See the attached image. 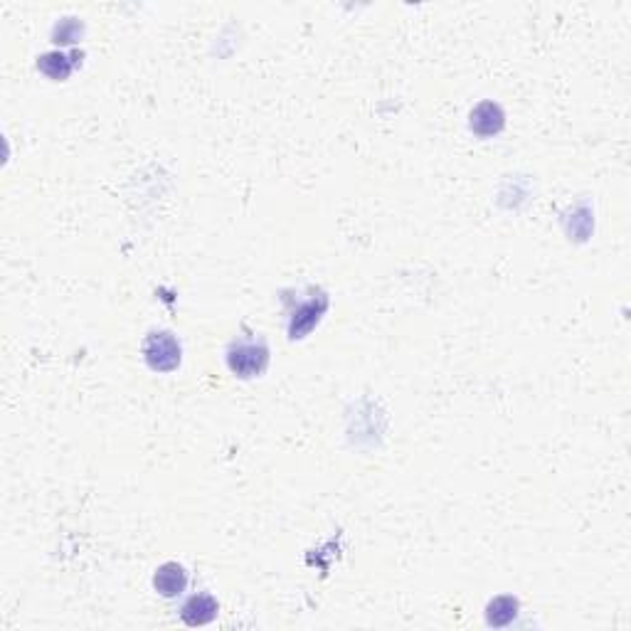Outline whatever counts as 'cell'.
Here are the masks:
<instances>
[{
  "instance_id": "8992f818",
  "label": "cell",
  "mask_w": 631,
  "mask_h": 631,
  "mask_svg": "<svg viewBox=\"0 0 631 631\" xmlns=\"http://www.w3.org/2000/svg\"><path fill=\"white\" fill-rule=\"evenodd\" d=\"M501 128H504V112H501L498 104L483 102L471 112V131H473V134H479V136H494Z\"/></svg>"
},
{
  "instance_id": "7a4b0ae2",
  "label": "cell",
  "mask_w": 631,
  "mask_h": 631,
  "mask_svg": "<svg viewBox=\"0 0 631 631\" xmlns=\"http://www.w3.org/2000/svg\"><path fill=\"white\" fill-rule=\"evenodd\" d=\"M181 343L168 331H153L143 341V358L153 373H171L181 366Z\"/></svg>"
},
{
  "instance_id": "3957f363",
  "label": "cell",
  "mask_w": 631,
  "mask_h": 631,
  "mask_svg": "<svg viewBox=\"0 0 631 631\" xmlns=\"http://www.w3.org/2000/svg\"><path fill=\"white\" fill-rule=\"evenodd\" d=\"M326 309H328V296L323 294L321 289H311L309 299L299 301L296 309L291 311V316H289V338L299 341L306 333L313 331L323 319Z\"/></svg>"
},
{
  "instance_id": "6da1fadb",
  "label": "cell",
  "mask_w": 631,
  "mask_h": 631,
  "mask_svg": "<svg viewBox=\"0 0 631 631\" xmlns=\"http://www.w3.org/2000/svg\"><path fill=\"white\" fill-rule=\"evenodd\" d=\"M269 366V348L265 338H237L227 348V367L242 380L262 375Z\"/></svg>"
},
{
  "instance_id": "5b68a950",
  "label": "cell",
  "mask_w": 631,
  "mask_h": 631,
  "mask_svg": "<svg viewBox=\"0 0 631 631\" xmlns=\"http://www.w3.org/2000/svg\"><path fill=\"white\" fill-rule=\"evenodd\" d=\"M219 604L218 599L210 597L205 592L200 595H193L188 599L181 609V619L188 624V627H203V624H210V621L218 617Z\"/></svg>"
},
{
  "instance_id": "52a82bcc",
  "label": "cell",
  "mask_w": 631,
  "mask_h": 631,
  "mask_svg": "<svg viewBox=\"0 0 631 631\" xmlns=\"http://www.w3.org/2000/svg\"><path fill=\"white\" fill-rule=\"evenodd\" d=\"M518 614V599L516 597H496L489 609H486V619L491 627H508L511 621L516 619Z\"/></svg>"
},
{
  "instance_id": "9c48e42d",
  "label": "cell",
  "mask_w": 631,
  "mask_h": 631,
  "mask_svg": "<svg viewBox=\"0 0 631 631\" xmlns=\"http://www.w3.org/2000/svg\"><path fill=\"white\" fill-rule=\"evenodd\" d=\"M80 35H81V25L77 23V20H72V18H67L65 23H59L58 30H55V37H58V42H62V45L77 42Z\"/></svg>"
},
{
  "instance_id": "ba28073f",
  "label": "cell",
  "mask_w": 631,
  "mask_h": 631,
  "mask_svg": "<svg viewBox=\"0 0 631 631\" xmlns=\"http://www.w3.org/2000/svg\"><path fill=\"white\" fill-rule=\"evenodd\" d=\"M72 67H74V62L67 55H62V52H47L37 62V69L55 81L67 80L69 74H72Z\"/></svg>"
},
{
  "instance_id": "277c9868",
  "label": "cell",
  "mask_w": 631,
  "mask_h": 631,
  "mask_svg": "<svg viewBox=\"0 0 631 631\" xmlns=\"http://www.w3.org/2000/svg\"><path fill=\"white\" fill-rule=\"evenodd\" d=\"M153 587L161 597H181L188 587V573L183 565L165 563L153 574Z\"/></svg>"
}]
</instances>
